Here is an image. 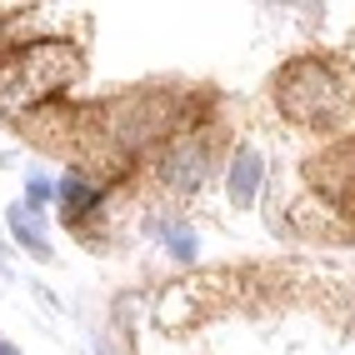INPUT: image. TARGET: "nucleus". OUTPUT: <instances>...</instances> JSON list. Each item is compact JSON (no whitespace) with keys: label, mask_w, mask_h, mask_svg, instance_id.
Instances as JSON below:
<instances>
[{"label":"nucleus","mask_w":355,"mask_h":355,"mask_svg":"<svg viewBox=\"0 0 355 355\" xmlns=\"http://www.w3.org/2000/svg\"><path fill=\"white\" fill-rule=\"evenodd\" d=\"M270 96H275L286 121H295L305 130H325V125H336L345 115V105H350V76H345L340 60L300 55V60L275 70Z\"/></svg>","instance_id":"1"},{"label":"nucleus","mask_w":355,"mask_h":355,"mask_svg":"<svg viewBox=\"0 0 355 355\" xmlns=\"http://www.w3.org/2000/svg\"><path fill=\"white\" fill-rule=\"evenodd\" d=\"M80 76V51L65 40H35L20 45L6 60V105H31L55 96L60 85H70Z\"/></svg>","instance_id":"2"},{"label":"nucleus","mask_w":355,"mask_h":355,"mask_svg":"<svg viewBox=\"0 0 355 355\" xmlns=\"http://www.w3.org/2000/svg\"><path fill=\"white\" fill-rule=\"evenodd\" d=\"M210 171H216V140H200V135H180L160 155V185L175 196H196L210 180Z\"/></svg>","instance_id":"3"},{"label":"nucleus","mask_w":355,"mask_h":355,"mask_svg":"<svg viewBox=\"0 0 355 355\" xmlns=\"http://www.w3.org/2000/svg\"><path fill=\"white\" fill-rule=\"evenodd\" d=\"M260 180H266V155H260L255 146H235L230 171H225L230 205H235V210H250V205H255V196H260Z\"/></svg>","instance_id":"4"},{"label":"nucleus","mask_w":355,"mask_h":355,"mask_svg":"<svg viewBox=\"0 0 355 355\" xmlns=\"http://www.w3.org/2000/svg\"><path fill=\"white\" fill-rule=\"evenodd\" d=\"M55 200H60V216H65V220H85V216H96V210H101L105 191H101L90 175L70 171V175L60 180V196H55Z\"/></svg>","instance_id":"5"},{"label":"nucleus","mask_w":355,"mask_h":355,"mask_svg":"<svg viewBox=\"0 0 355 355\" xmlns=\"http://www.w3.org/2000/svg\"><path fill=\"white\" fill-rule=\"evenodd\" d=\"M6 220H10V235H15V241L26 245L35 260H45V255H51V241L40 235V220H45V210H35L31 200H15V205L6 210Z\"/></svg>","instance_id":"6"},{"label":"nucleus","mask_w":355,"mask_h":355,"mask_svg":"<svg viewBox=\"0 0 355 355\" xmlns=\"http://www.w3.org/2000/svg\"><path fill=\"white\" fill-rule=\"evenodd\" d=\"M160 235H165V245H171L180 260H191V255H196V235H191V225H180V220H165V225H160Z\"/></svg>","instance_id":"7"},{"label":"nucleus","mask_w":355,"mask_h":355,"mask_svg":"<svg viewBox=\"0 0 355 355\" xmlns=\"http://www.w3.org/2000/svg\"><path fill=\"white\" fill-rule=\"evenodd\" d=\"M0 355H20V350H15V345H10V340H6V345H0Z\"/></svg>","instance_id":"8"}]
</instances>
